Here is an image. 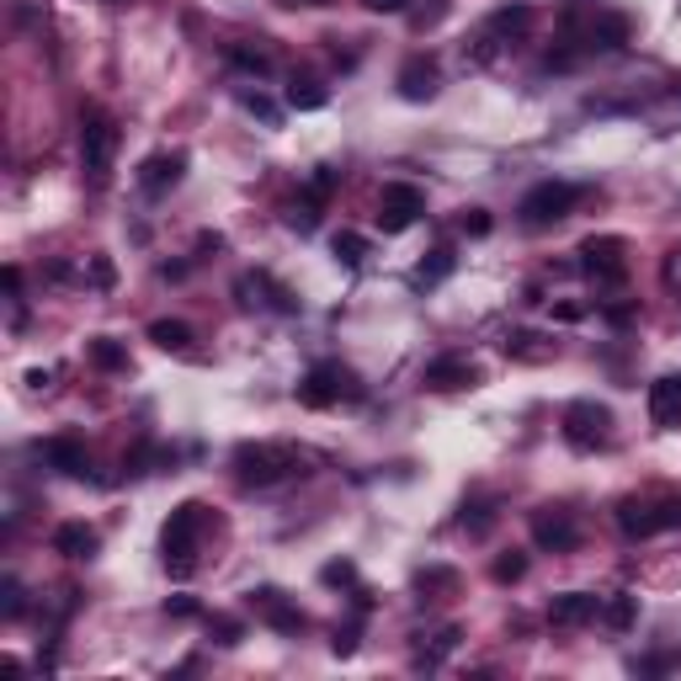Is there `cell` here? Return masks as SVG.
I'll use <instances>...</instances> for the list:
<instances>
[{
	"mask_svg": "<svg viewBox=\"0 0 681 681\" xmlns=\"http://www.w3.org/2000/svg\"><path fill=\"white\" fill-rule=\"evenodd\" d=\"M96 549H102L96 527H85V521H64V527H54V554H64V560H91Z\"/></svg>",
	"mask_w": 681,
	"mask_h": 681,
	"instance_id": "cell-20",
	"label": "cell"
},
{
	"mask_svg": "<svg viewBox=\"0 0 681 681\" xmlns=\"http://www.w3.org/2000/svg\"><path fill=\"white\" fill-rule=\"evenodd\" d=\"M91 282H96V287H113V261H107V256L91 261Z\"/></svg>",
	"mask_w": 681,
	"mask_h": 681,
	"instance_id": "cell-37",
	"label": "cell"
},
{
	"mask_svg": "<svg viewBox=\"0 0 681 681\" xmlns=\"http://www.w3.org/2000/svg\"><path fill=\"white\" fill-rule=\"evenodd\" d=\"M591 618H601V597H591V591H564V597L549 601V623L554 629H580Z\"/></svg>",
	"mask_w": 681,
	"mask_h": 681,
	"instance_id": "cell-16",
	"label": "cell"
},
{
	"mask_svg": "<svg viewBox=\"0 0 681 681\" xmlns=\"http://www.w3.org/2000/svg\"><path fill=\"white\" fill-rule=\"evenodd\" d=\"M208 629L219 634V644H240V623L235 618H208Z\"/></svg>",
	"mask_w": 681,
	"mask_h": 681,
	"instance_id": "cell-35",
	"label": "cell"
},
{
	"mask_svg": "<svg viewBox=\"0 0 681 681\" xmlns=\"http://www.w3.org/2000/svg\"><path fill=\"white\" fill-rule=\"evenodd\" d=\"M150 341L165 347V352H187V347H192V325L187 320H155L150 325Z\"/></svg>",
	"mask_w": 681,
	"mask_h": 681,
	"instance_id": "cell-25",
	"label": "cell"
},
{
	"mask_svg": "<svg viewBox=\"0 0 681 681\" xmlns=\"http://www.w3.org/2000/svg\"><path fill=\"white\" fill-rule=\"evenodd\" d=\"M165 612H171V618H198V607H192L187 597H181V601H165Z\"/></svg>",
	"mask_w": 681,
	"mask_h": 681,
	"instance_id": "cell-41",
	"label": "cell"
},
{
	"mask_svg": "<svg viewBox=\"0 0 681 681\" xmlns=\"http://www.w3.org/2000/svg\"><path fill=\"white\" fill-rule=\"evenodd\" d=\"M362 5H367V11H404L410 0H362Z\"/></svg>",
	"mask_w": 681,
	"mask_h": 681,
	"instance_id": "cell-43",
	"label": "cell"
},
{
	"mask_svg": "<svg viewBox=\"0 0 681 681\" xmlns=\"http://www.w3.org/2000/svg\"><path fill=\"white\" fill-rule=\"evenodd\" d=\"M442 11H447V0L426 5V11H415V27H432V22H442Z\"/></svg>",
	"mask_w": 681,
	"mask_h": 681,
	"instance_id": "cell-40",
	"label": "cell"
},
{
	"mask_svg": "<svg viewBox=\"0 0 681 681\" xmlns=\"http://www.w3.org/2000/svg\"><path fill=\"white\" fill-rule=\"evenodd\" d=\"M202 532H208V506L202 501H181L161 527V560L176 580H187L198 570V554H202Z\"/></svg>",
	"mask_w": 681,
	"mask_h": 681,
	"instance_id": "cell-3",
	"label": "cell"
},
{
	"mask_svg": "<svg viewBox=\"0 0 681 681\" xmlns=\"http://www.w3.org/2000/svg\"><path fill=\"white\" fill-rule=\"evenodd\" d=\"M330 649H336V655H352V649H357V623H352V629H336Z\"/></svg>",
	"mask_w": 681,
	"mask_h": 681,
	"instance_id": "cell-36",
	"label": "cell"
},
{
	"mask_svg": "<svg viewBox=\"0 0 681 681\" xmlns=\"http://www.w3.org/2000/svg\"><path fill=\"white\" fill-rule=\"evenodd\" d=\"M181 171H187V155H181V150H161V155H150V161L139 165V187H144L150 198H165V192L181 181Z\"/></svg>",
	"mask_w": 681,
	"mask_h": 681,
	"instance_id": "cell-14",
	"label": "cell"
},
{
	"mask_svg": "<svg viewBox=\"0 0 681 681\" xmlns=\"http://www.w3.org/2000/svg\"><path fill=\"white\" fill-rule=\"evenodd\" d=\"M341 400H362L357 373L341 367V362H315V367L304 373V384H298V404L330 410V404H341Z\"/></svg>",
	"mask_w": 681,
	"mask_h": 681,
	"instance_id": "cell-5",
	"label": "cell"
},
{
	"mask_svg": "<svg viewBox=\"0 0 681 681\" xmlns=\"http://www.w3.org/2000/svg\"><path fill=\"white\" fill-rule=\"evenodd\" d=\"M554 315H560V320H580V315H586V304H560Z\"/></svg>",
	"mask_w": 681,
	"mask_h": 681,
	"instance_id": "cell-44",
	"label": "cell"
},
{
	"mask_svg": "<svg viewBox=\"0 0 681 681\" xmlns=\"http://www.w3.org/2000/svg\"><path fill=\"white\" fill-rule=\"evenodd\" d=\"M532 341H538V336L517 330V336H506V352H512V357H527V362H543L549 352H554V347H532Z\"/></svg>",
	"mask_w": 681,
	"mask_h": 681,
	"instance_id": "cell-32",
	"label": "cell"
},
{
	"mask_svg": "<svg viewBox=\"0 0 681 681\" xmlns=\"http://www.w3.org/2000/svg\"><path fill=\"white\" fill-rule=\"evenodd\" d=\"M43 463L59 469V474H70V480H81L85 469H91V453H85L81 437H48L43 442Z\"/></svg>",
	"mask_w": 681,
	"mask_h": 681,
	"instance_id": "cell-17",
	"label": "cell"
},
{
	"mask_svg": "<svg viewBox=\"0 0 681 681\" xmlns=\"http://www.w3.org/2000/svg\"><path fill=\"white\" fill-rule=\"evenodd\" d=\"M607 320H612V325H629V320H634V304H612V309H607Z\"/></svg>",
	"mask_w": 681,
	"mask_h": 681,
	"instance_id": "cell-42",
	"label": "cell"
},
{
	"mask_svg": "<svg viewBox=\"0 0 681 681\" xmlns=\"http://www.w3.org/2000/svg\"><path fill=\"white\" fill-rule=\"evenodd\" d=\"M235 293H240L245 304H267V309H278V315H293V309H298V304H293V293H287V287H278V282L267 278V272L240 278V287H235Z\"/></svg>",
	"mask_w": 681,
	"mask_h": 681,
	"instance_id": "cell-19",
	"label": "cell"
},
{
	"mask_svg": "<svg viewBox=\"0 0 681 681\" xmlns=\"http://www.w3.org/2000/svg\"><path fill=\"white\" fill-rule=\"evenodd\" d=\"M278 5H325V0H278Z\"/></svg>",
	"mask_w": 681,
	"mask_h": 681,
	"instance_id": "cell-45",
	"label": "cell"
},
{
	"mask_svg": "<svg viewBox=\"0 0 681 681\" xmlns=\"http://www.w3.org/2000/svg\"><path fill=\"white\" fill-rule=\"evenodd\" d=\"M91 362H96L102 373H118L122 362H128V352H122L113 336H96V341H91Z\"/></svg>",
	"mask_w": 681,
	"mask_h": 681,
	"instance_id": "cell-29",
	"label": "cell"
},
{
	"mask_svg": "<svg viewBox=\"0 0 681 681\" xmlns=\"http://www.w3.org/2000/svg\"><path fill=\"white\" fill-rule=\"evenodd\" d=\"M336 187H341V171H336V165H320V171L309 176V208H320Z\"/></svg>",
	"mask_w": 681,
	"mask_h": 681,
	"instance_id": "cell-30",
	"label": "cell"
},
{
	"mask_svg": "<svg viewBox=\"0 0 681 681\" xmlns=\"http://www.w3.org/2000/svg\"><path fill=\"white\" fill-rule=\"evenodd\" d=\"M250 607H256V618H261L267 629H278V634H298V629H304V612L282 597L278 586H261V591H250Z\"/></svg>",
	"mask_w": 681,
	"mask_h": 681,
	"instance_id": "cell-12",
	"label": "cell"
},
{
	"mask_svg": "<svg viewBox=\"0 0 681 681\" xmlns=\"http://www.w3.org/2000/svg\"><path fill=\"white\" fill-rule=\"evenodd\" d=\"M400 96L404 102H432L437 96V59L432 54H410L400 64Z\"/></svg>",
	"mask_w": 681,
	"mask_h": 681,
	"instance_id": "cell-15",
	"label": "cell"
},
{
	"mask_svg": "<svg viewBox=\"0 0 681 681\" xmlns=\"http://www.w3.org/2000/svg\"><path fill=\"white\" fill-rule=\"evenodd\" d=\"M298 474H309V458L293 442H245V447H235V480L245 490H272V484L298 480Z\"/></svg>",
	"mask_w": 681,
	"mask_h": 681,
	"instance_id": "cell-2",
	"label": "cell"
},
{
	"mask_svg": "<svg viewBox=\"0 0 681 681\" xmlns=\"http://www.w3.org/2000/svg\"><path fill=\"white\" fill-rule=\"evenodd\" d=\"M325 102H330V91H325L315 75H293V81H287V107L315 113V107H325Z\"/></svg>",
	"mask_w": 681,
	"mask_h": 681,
	"instance_id": "cell-24",
	"label": "cell"
},
{
	"mask_svg": "<svg viewBox=\"0 0 681 681\" xmlns=\"http://www.w3.org/2000/svg\"><path fill=\"white\" fill-rule=\"evenodd\" d=\"M235 70H245V75H272V48L267 43H230V54H224Z\"/></svg>",
	"mask_w": 681,
	"mask_h": 681,
	"instance_id": "cell-22",
	"label": "cell"
},
{
	"mask_svg": "<svg viewBox=\"0 0 681 681\" xmlns=\"http://www.w3.org/2000/svg\"><path fill=\"white\" fill-rule=\"evenodd\" d=\"M560 27L575 54H618L629 43V16L601 0H570L560 11Z\"/></svg>",
	"mask_w": 681,
	"mask_h": 681,
	"instance_id": "cell-1",
	"label": "cell"
},
{
	"mask_svg": "<svg viewBox=\"0 0 681 681\" xmlns=\"http://www.w3.org/2000/svg\"><path fill=\"white\" fill-rule=\"evenodd\" d=\"M0 612H5V623H16V618H22V612H27V597H22V586H16V580H11V575H5V586H0Z\"/></svg>",
	"mask_w": 681,
	"mask_h": 681,
	"instance_id": "cell-33",
	"label": "cell"
},
{
	"mask_svg": "<svg viewBox=\"0 0 681 681\" xmlns=\"http://www.w3.org/2000/svg\"><path fill=\"white\" fill-rule=\"evenodd\" d=\"M245 107H250V113H261V118H267V122L278 118V107H272L267 96H256V91H245Z\"/></svg>",
	"mask_w": 681,
	"mask_h": 681,
	"instance_id": "cell-39",
	"label": "cell"
},
{
	"mask_svg": "<svg viewBox=\"0 0 681 681\" xmlns=\"http://www.w3.org/2000/svg\"><path fill=\"white\" fill-rule=\"evenodd\" d=\"M415 591L421 601H442L458 591V570H447V564H426V570H415Z\"/></svg>",
	"mask_w": 681,
	"mask_h": 681,
	"instance_id": "cell-23",
	"label": "cell"
},
{
	"mask_svg": "<svg viewBox=\"0 0 681 681\" xmlns=\"http://www.w3.org/2000/svg\"><path fill=\"white\" fill-rule=\"evenodd\" d=\"M580 272L601 287H618V282L629 278V245L618 240V235H591V240L580 245Z\"/></svg>",
	"mask_w": 681,
	"mask_h": 681,
	"instance_id": "cell-8",
	"label": "cell"
},
{
	"mask_svg": "<svg viewBox=\"0 0 681 681\" xmlns=\"http://www.w3.org/2000/svg\"><path fill=\"white\" fill-rule=\"evenodd\" d=\"M601 618H607V629H629V623L639 618V597H629V591L612 597L607 607H601Z\"/></svg>",
	"mask_w": 681,
	"mask_h": 681,
	"instance_id": "cell-28",
	"label": "cell"
},
{
	"mask_svg": "<svg viewBox=\"0 0 681 681\" xmlns=\"http://www.w3.org/2000/svg\"><path fill=\"white\" fill-rule=\"evenodd\" d=\"M527 27H532V11H527V5H501V11L484 22V43H517V38H527Z\"/></svg>",
	"mask_w": 681,
	"mask_h": 681,
	"instance_id": "cell-21",
	"label": "cell"
},
{
	"mask_svg": "<svg viewBox=\"0 0 681 681\" xmlns=\"http://www.w3.org/2000/svg\"><path fill=\"white\" fill-rule=\"evenodd\" d=\"M453 261H458V256H453L447 245H437V250H432V256L415 267V287H437V282L453 272Z\"/></svg>",
	"mask_w": 681,
	"mask_h": 681,
	"instance_id": "cell-26",
	"label": "cell"
},
{
	"mask_svg": "<svg viewBox=\"0 0 681 681\" xmlns=\"http://www.w3.org/2000/svg\"><path fill=\"white\" fill-rule=\"evenodd\" d=\"M618 527L629 538H655L666 527H681V501H639V495H629L618 506Z\"/></svg>",
	"mask_w": 681,
	"mask_h": 681,
	"instance_id": "cell-9",
	"label": "cell"
},
{
	"mask_svg": "<svg viewBox=\"0 0 681 681\" xmlns=\"http://www.w3.org/2000/svg\"><path fill=\"white\" fill-rule=\"evenodd\" d=\"M426 213V198H421V187H410V181H389L384 192H378V230L384 235H404L415 219Z\"/></svg>",
	"mask_w": 681,
	"mask_h": 681,
	"instance_id": "cell-10",
	"label": "cell"
},
{
	"mask_svg": "<svg viewBox=\"0 0 681 681\" xmlns=\"http://www.w3.org/2000/svg\"><path fill=\"white\" fill-rule=\"evenodd\" d=\"M532 543H538V549H554V554H570V549L580 543V527H575V517H570L564 506H538V512H532Z\"/></svg>",
	"mask_w": 681,
	"mask_h": 681,
	"instance_id": "cell-11",
	"label": "cell"
},
{
	"mask_svg": "<svg viewBox=\"0 0 681 681\" xmlns=\"http://www.w3.org/2000/svg\"><path fill=\"white\" fill-rule=\"evenodd\" d=\"M649 415L655 426H681V373H666L649 384Z\"/></svg>",
	"mask_w": 681,
	"mask_h": 681,
	"instance_id": "cell-18",
	"label": "cell"
},
{
	"mask_svg": "<svg viewBox=\"0 0 681 681\" xmlns=\"http://www.w3.org/2000/svg\"><path fill=\"white\" fill-rule=\"evenodd\" d=\"M325 580H330V586H347V580H357V570H352V564H325Z\"/></svg>",
	"mask_w": 681,
	"mask_h": 681,
	"instance_id": "cell-38",
	"label": "cell"
},
{
	"mask_svg": "<svg viewBox=\"0 0 681 681\" xmlns=\"http://www.w3.org/2000/svg\"><path fill=\"white\" fill-rule=\"evenodd\" d=\"M330 250H336V261H341L347 272H357L362 261H367V240H362L357 230H341V235L330 240Z\"/></svg>",
	"mask_w": 681,
	"mask_h": 681,
	"instance_id": "cell-27",
	"label": "cell"
},
{
	"mask_svg": "<svg viewBox=\"0 0 681 681\" xmlns=\"http://www.w3.org/2000/svg\"><path fill=\"white\" fill-rule=\"evenodd\" d=\"M607 437H612V410H607V404L575 400L564 410V442H570V447L597 453V447H607Z\"/></svg>",
	"mask_w": 681,
	"mask_h": 681,
	"instance_id": "cell-7",
	"label": "cell"
},
{
	"mask_svg": "<svg viewBox=\"0 0 681 681\" xmlns=\"http://www.w3.org/2000/svg\"><path fill=\"white\" fill-rule=\"evenodd\" d=\"M474 384H480V367L463 357V352H447V357L426 362V389L453 395V389H474Z\"/></svg>",
	"mask_w": 681,
	"mask_h": 681,
	"instance_id": "cell-13",
	"label": "cell"
},
{
	"mask_svg": "<svg viewBox=\"0 0 681 681\" xmlns=\"http://www.w3.org/2000/svg\"><path fill=\"white\" fill-rule=\"evenodd\" d=\"M580 202V187H570V181H538L527 198H521V224L527 230H549V224H560L570 219V208Z\"/></svg>",
	"mask_w": 681,
	"mask_h": 681,
	"instance_id": "cell-6",
	"label": "cell"
},
{
	"mask_svg": "<svg viewBox=\"0 0 681 681\" xmlns=\"http://www.w3.org/2000/svg\"><path fill=\"white\" fill-rule=\"evenodd\" d=\"M458 230H463V235H490V213H484V208H463Z\"/></svg>",
	"mask_w": 681,
	"mask_h": 681,
	"instance_id": "cell-34",
	"label": "cell"
},
{
	"mask_svg": "<svg viewBox=\"0 0 681 681\" xmlns=\"http://www.w3.org/2000/svg\"><path fill=\"white\" fill-rule=\"evenodd\" d=\"M118 118L102 113V107H85L81 113V171L91 187H107L113 161H118Z\"/></svg>",
	"mask_w": 681,
	"mask_h": 681,
	"instance_id": "cell-4",
	"label": "cell"
},
{
	"mask_svg": "<svg viewBox=\"0 0 681 681\" xmlns=\"http://www.w3.org/2000/svg\"><path fill=\"white\" fill-rule=\"evenodd\" d=\"M490 575H495L501 586H517L521 575H527V554H517V549H512V554H501V560L490 564Z\"/></svg>",
	"mask_w": 681,
	"mask_h": 681,
	"instance_id": "cell-31",
	"label": "cell"
}]
</instances>
